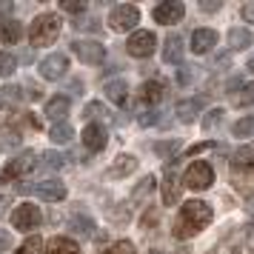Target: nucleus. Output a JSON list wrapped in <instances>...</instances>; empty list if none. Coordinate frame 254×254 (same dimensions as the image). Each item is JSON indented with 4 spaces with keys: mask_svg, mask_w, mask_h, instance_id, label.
Segmentation results:
<instances>
[{
    "mask_svg": "<svg viewBox=\"0 0 254 254\" xmlns=\"http://www.w3.org/2000/svg\"><path fill=\"white\" fill-rule=\"evenodd\" d=\"M211 217H214V211H211L208 203H203V200H189V203H183L180 214L174 220L172 234L177 240H189V237H194V234H200V231L206 229L208 223H211Z\"/></svg>",
    "mask_w": 254,
    "mask_h": 254,
    "instance_id": "f257e3e1",
    "label": "nucleus"
},
{
    "mask_svg": "<svg viewBox=\"0 0 254 254\" xmlns=\"http://www.w3.org/2000/svg\"><path fill=\"white\" fill-rule=\"evenodd\" d=\"M60 37V17L58 14H40L32 29H29V40L32 46H52Z\"/></svg>",
    "mask_w": 254,
    "mask_h": 254,
    "instance_id": "f03ea898",
    "label": "nucleus"
},
{
    "mask_svg": "<svg viewBox=\"0 0 254 254\" xmlns=\"http://www.w3.org/2000/svg\"><path fill=\"white\" fill-rule=\"evenodd\" d=\"M140 20V9L134 3H117L115 9L109 12V26L112 32H131Z\"/></svg>",
    "mask_w": 254,
    "mask_h": 254,
    "instance_id": "7ed1b4c3",
    "label": "nucleus"
},
{
    "mask_svg": "<svg viewBox=\"0 0 254 254\" xmlns=\"http://www.w3.org/2000/svg\"><path fill=\"white\" fill-rule=\"evenodd\" d=\"M211 183H214V172H211V166L203 163V160H194L183 172V186L191 189V191H203V189H208Z\"/></svg>",
    "mask_w": 254,
    "mask_h": 254,
    "instance_id": "20e7f679",
    "label": "nucleus"
},
{
    "mask_svg": "<svg viewBox=\"0 0 254 254\" xmlns=\"http://www.w3.org/2000/svg\"><path fill=\"white\" fill-rule=\"evenodd\" d=\"M40 223H43V214H40V208L35 203H20L12 211V226L17 231H35Z\"/></svg>",
    "mask_w": 254,
    "mask_h": 254,
    "instance_id": "39448f33",
    "label": "nucleus"
},
{
    "mask_svg": "<svg viewBox=\"0 0 254 254\" xmlns=\"http://www.w3.org/2000/svg\"><path fill=\"white\" fill-rule=\"evenodd\" d=\"M154 49H157V37H154V32H146V29L143 32H134L126 43V52L131 58H151Z\"/></svg>",
    "mask_w": 254,
    "mask_h": 254,
    "instance_id": "423d86ee",
    "label": "nucleus"
},
{
    "mask_svg": "<svg viewBox=\"0 0 254 254\" xmlns=\"http://www.w3.org/2000/svg\"><path fill=\"white\" fill-rule=\"evenodd\" d=\"M74 49V55L86 63V66H97V63H103L106 58V49L100 40H77V43H71Z\"/></svg>",
    "mask_w": 254,
    "mask_h": 254,
    "instance_id": "0eeeda50",
    "label": "nucleus"
},
{
    "mask_svg": "<svg viewBox=\"0 0 254 254\" xmlns=\"http://www.w3.org/2000/svg\"><path fill=\"white\" fill-rule=\"evenodd\" d=\"M32 166H35V154H32V151H23V154L12 157V163L0 172V180H3V183H9V180H23V174L32 172Z\"/></svg>",
    "mask_w": 254,
    "mask_h": 254,
    "instance_id": "6e6552de",
    "label": "nucleus"
},
{
    "mask_svg": "<svg viewBox=\"0 0 254 254\" xmlns=\"http://www.w3.org/2000/svg\"><path fill=\"white\" fill-rule=\"evenodd\" d=\"M186 14V6L180 0H166V3H157L154 6V20L163 26H172V23H180Z\"/></svg>",
    "mask_w": 254,
    "mask_h": 254,
    "instance_id": "1a4fd4ad",
    "label": "nucleus"
},
{
    "mask_svg": "<svg viewBox=\"0 0 254 254\" xmlns=\"http://www.w3.org/2000/svg\"><path fill=\"white\" fill-rule=\"evenodd\" d=\"M66 69H69V60H66V55H49V58L40 60V66H37V71H40V77H46V80H60L63 74H66Z\"/></svg>",
    "mask_w": 254,
    "mask_h": 254,
    "instance_id": "9d476101",
    "label": "nucleus"
},
{
    "mask_svg": "<svg viewBox=\"0 0 254 254\" xmlns=\"http://www.w3.org/2000/svg\"><path fill=\"white\" fill-rule=\"evenodd\" d=\"M106 140H109V134H106L103 123H97V120L86 123V128H83V146H86V149L89 151H100L106 146Z\"/></svg>",
    "mask_w": 254,
    "mask_h": 254,
    "instance_id": "9b49d317",
    "label": "nucleus"
},
{
    "mask_svg": "<svg viewBox=\"0 0 254 254\" xmlns=\"http://www.w3.org/2000/svg\"><path fill=\"white\" fill-rule=\"evenodd\" d=\"M163 203L166 206L180 203V177H177V172H174L172 166L166 169V177H163Z\"/></svg>",
    "mask_w": 254,
    "mask_h": 254,
    "instance_id": "f8f14e48",
    "label": "nucleus"
},
{
    "mask_svg": "<svg viewBox=\"0 0 254 254\" xmlns=\"http://www.w3.org/2000/svg\"><path fill=\"white\" fill-rule=\"evenodd\" d=\"M137 97L146 106H157V103H163V97H166V86H163L160 80H146L143 86H140Z\"/></svg>",
    "mask_w": 254,
    "mask_h": 254,
    "instance_id": "ddd939ff",
    "label": "nucleus"
},
{
    "mask_svg": "<svg viewBox=\"0 0 254 254\" xmlns=\"http://www.w3.org/2000/svg\"><path fill=\"white\" fill-rule=\"evenodd\" d=\"M214 43H217V32H214V29H197L194 35H191V52H194V55L211 52Z\"/></svg>",
    "mask_w": 254,
    "mask_h": 254,
    "instance_id": "4468645a",
    "label": "nucleus"
},
{
    "mask_svg": "<svg viewBox=\"0 0 254 254\" xmlns=\"http://www.w3.org/2000/svg\"><path fill=\"white\" fill-rule=\"evenodd\" d=\"M35 191L43 197L46 203H60V200L66 197V186L60 183V180H43V183L37 186Z\"/></svg>",
    "mask_w": 254,
    "mask_h": 254,
    "instance_id": "2eb2a0df",
    "label": "nucleus"
},
{
    "mask_svg": "<svg viewBox=\"0 0 254 254\" xmlns=\"http://www.w3.org/2000/svg\"><path fill=\"white\" fill-rule=\"evenodd\" d=\"M163 60L166 63H180L183 60V37L180 35H169L163 43Z\"/></svg>",
    "mask_w": 254,
    "mask_h": 254,
    "instance_id": "dca6fc26",
    "label": "nucleus"
},
{
    "mask_svg": "<svg viewBox=\"0 0 254 254\" xmlns=\"http://www.w3.org/2000/svg\"><path fill=\"white\" fill-rule=\"evenodd\" d=\"M20 35H23V26H20V20H14V17H6V20H0V43H17L20 40Z\"/></svg>",
    "mask_w": 254,
    "mask_h": 254,
    "instance_id": "f3484780",
    "label": "nucleus"
},
{
    "mask_svg": "<svg viewBox=\"0 0 254 254\" xmlns=\"http://www.w3.org/2000/svg\"><path fill=\"white\" fill-rule=\"evenodd\" d=\"M254 169V146H246V149H237V154L231 157V172H252Z\"/></svg>",
    "mask_w": 254,
    "mask_h": 254,
    "instance_id": "a211bd4d",
    "label": "nucleus"
},
{
    "mask_svg": "<svg viewBox=\"0 0 254 254\" xmlns=\"http://www.w3.org/2000/svg\"><path fill=\"white\" fill-rule=\"evenodd\" d=\"M46 117H52L55 123H60L63 117L69 115V97H63V94H58V97H52V100H46Z\"/></svg>",
    "mask_w": 254,
    "mask_h": 254,
    "instance_id": "6ab92c4d",
    "label": "nucleus"
},
{
    "mask_svg": "<svg viewBox=\"0 0 254 254\" xmlns=\"http://www.w3.org/2000/svg\"><path fill=\"white\" fill-rule=\"evenodd\" d=\"M46 254H80V246L69 237H52L46 246Z\"/></svg>",
    "mask_w": 254,
    "mask_h": 254,
    "instance_id": "aec40b11",
    "label": "nucleus"
},
{
    "mask_svg": "<svg viewBox=\"0 0 254 254\" xmlns=\"http://www.w3.org/2000/svg\"><path fill=\"white\" fill-rule=\"evenodd\" d=\"M137 169V157H131V154H120L115 160V166L109 169V177H126Z\"/></svg>",
    "mask_w": 254,
    "mask_h": 254,
    "instance_id": "412c9836",
    "label": "nucleus"
},
{
    "mask_svg": "<svg viewBox=\"0 0 254 254\" xmlns=\"http://www.w3.org/2000/svg\"><path fill=\"white\" fill-rule=\"evenodd\" d=\"M106 97H109L112 103L123 106L126 103V97H128V83L126 80H109L106 83Z\"/></svg>",
    "mask_w": 254,
    "mask_h": 254,
    "instance_id": "4be33fe9",
    "label": "nucleus"
},
{
    "mask_svg": "<svg viewBox=\"0 0 254 254\" xmlns=\"http://www.w3.org/2000/svg\"><path fill=\"white\" fill-rule=\"evenodd\" d=\"M252 43H254V37H252V32H249V29H237V26H234V29L229 32V46L231 49L243 52V49H249Z\"/></svg>",
    "mask_w": 254,
    "mask_h": 254,
    "instance_id": "5701e85b",
    "label": "nucleus"
},
{
    "mask_svg": "<svg viewBox=\"0 0 254 254\" xmlns=\"http://www.w3.org/2000/svg\"><path fill=\"white\" fill-rule=\"evenodd\" d=\"M200 115V100H183L177 103V120L180 123H194Z\"/></svg>",
    "mask_w": 254,
    "mask_h": 254,
    "instance_id": "b1692460",
    "label": "nucleus"
},
{
    "mask_svg": "<svg viewBox=\"0 0 254 254\" xmlns=\"http://www.w3.org/2000/svg\"><path fill=\"white\" fill-rule=\"evenodd\" d=\"M69 226L74 234H80V237H92L94 234V220L92 217H83V214H74V217L69 220Z\"/></svg>",
    "mask_w": 254,
    "mask_h": 254,
    "instance_id": "393cba45",
    "label": "nucleus"
},
{
    "mask_svg": "<svg viewBox=\"0 0 254 254\" xmlns=\"http://www.w3.org/2000/svg\"><path fill=\"white\" fill-rule=\"evenodd\" d=\"M23 86H3L0 89V106H14V103H23Z\"/></svg>",
    "mask_w": 254,
    "mask_h": 254,
    "instance_id": "a878e982",
    "label": "nucleus"
},
{
    "mask_svg": "<svg viewBox=\"0 0 254 254\" xmlns=\"http://www.w3.org/2000/svg\"><path fill=\"white\" fill-rule=\"evenodd\" d=\"M231 103L234 106H254V83H246L237 92H231Z\"/></svg>",
    "mask_w": 254,
    "mask_h": 254,
    "instance_id": "bb28decb",
    "label": "nucleus"
},
{
    "mask_svg": "<svg viewBox=\"0 0 254 254\" xmlns=\"http://www.w3.org/2000/svg\"><path fill=\"white\" fill-rule=\"evenodd\" d=\"M71 134H74V131H71V126H69V123H63V120H60V123H55V126H52V131H49V137L55 140V143H71Z\"/></svg>",
    "mask_w": 254,
    "mask_h": 254,
    "instance_id": "cd10ccee",
    "label": "nucleus"
},
{
    "mask_svg": "<svg viewBox=\"0 0 254 254\" xmlns=\"http://www.w3.org/2000/svg\"><path fill=\"white\" fill-rule=\"evenodd\" d=\"M231 134L234 137H254V117H243L231 126Z\"/></svg>",
    "mask_w": 254,
    "mask_h": 254,
    "instance_id": "c85d7f7f",
    "label": "nucleus"
},
{
    "mask_svg": "<svg viewBox=\"0 0 254 254\" xmlns=\"http://www.w3.org/2000/svg\"><path fill=\"white\" fill-rule=\"evenodd\" d=\"M14 69H17V60L9 52H0V77H12Z\"/></svg>",
    "mask_w": 254,
    "mask_h": 254,
    "instance_id": "c756f323",
    "label": "nucleus"
},
{
    "mask_svg": "<svg viewBox=\"0 0 254 254\" xmlns=\"http://www.w3.org/2000/svg\"><path fill=\"white\" fill-rule=\"evenodd\" d=\"M17 254H43V240H40V237H29V240L17 249Z\"/></svg>",
    "mask_w": 254,
    "mask_h": 254,
    "instance_id": "7c9ffc66",
    "label": "nucleus"
},
{
    "mask_svg": "<svg viewBox=\"0 0 254 254\" xmlns=\"http://www.w3.org/2000/svg\"><path fill=\"white\" fill-rule=\"evenodd\" d=\"M223 115H226L223 109H211V112H208V117L203 120V128H206V131H211L214 126H220V123H223Z\"/></svg>",
    "mask_w": 254,
    "mask_h": 254,
    "instance_id": "2f4dec72",
    "label": "nucleus"
},
{
    "mask_svg": "<svg viewBox=\"0 0 254 254\" xmlns=\"http://www.w3.org/2000/svg\"><path fill=\"white\" fill-rule=\"evenodd\" d=\"M177 149H180V140H169V143H157V146H154V151H157L160 157H172Z\"/></svg>",
    "mask_w": 254,
    "mask_h": 254,
    "instance_id": "473e14b6",
    "label": "nucleus"
},
{
    "mask_svg": "<svg viewBox=\"0 0 254 254\" xmlns=\"http://www.w3.org/2000/svg\"><path fill=\"white\" fill-rule=\"evenodd\" d=\"M43 166H49V169H63L66 160H63V154H58V151H46L43 154Z\"/></svg>",
    "mask_w": 254,
    "mask_h": 254,
    "instance_id": "72a5a7b5",
    "label": "nucleus"
},
{
    "mask_svg": "<svg viewBox=\"0 0 254 254\" xmlns=\"http://www.w3.org/2000/svg\"><path fill=\"white\" fill-rule=\"evenodd\" d=\"M103 254H137V252H134V246L128 240H120V243H115L112 249H106Z\"/></svg>",
    "mask_w": 254,
    "mask_h": 254,
    "instance_id": "f704fd0d",
    "label": "nucleus"
},
{
    "mask_svg": "<svg viewBox=\"0 0 254 254\" xmlns=\"http://www.w3.org/2000/svg\"><path fill=\"white\" fill-rule=\"evenodd\" d=\"M83 117H86V120H92V117H106V106L103 103H89L83 109Z\"/></svg>",
    "mask_w": 254,
    "mask_h": 254,
    "instance_id": "c9c22d12",
    "label": "nucleus"
},
{
    "mask_svg": "<svg viewBox=\"0 0 254 254\" xmlns=\"http://www.w3.org/2000/svg\"><path fill=\"white\" fill-rule=\"evenodd\" d=\"M60 9H63V12H71V14H83L86 9H89V3H74V0H63V3H60Z\"/></svg>",
    "mask_w": 254,
    "mask_h": 254,
    "instance_id": "e433bc0d",
    "label": "nucleus"
},
{
    "mask_svg": "<svg viewBox=\"0 0 254 254\" xmlns=\"http://www.w3.org/2000/svg\"><path fill=\"white\" fill-rule=\"evenodd\" d=\"M151 189H154V177H146V180H143V183H140L137 189H134V197H143V194H149Z\"/></svg>",
    "mask_w": 254,
    "mask_h": 254,
    "instance_id": "4c0bfd02",
    "label": "nucleus"
},
{
    "mask_svg": "<svg viewBox=\"0 0 254 254\" xmlns=\"http://www.w3.org/2000/svg\"><path fill=\"white\" fill-rule=\"evenodd\" d=\"M137 120H140V126H154V123L160 120V115H157V112H143Z\"/></svg>",
    "mask_w": 254,
    "mask_h": 254,
    "instance_id": "58836bf2",
    "label": "nucleus"
},
{
    "mask_svg": "<svg viewBox=\"0 0 254 254\" xmlns=\"http://www.w3.org/2000/svg\"><path fill=\"white\" fill-rule=\"evenodd\" d=\"M6 249H12V234L6 229H0V254L6 252Z\"/></svg>",
    "mask_w": 254,
    "mask_h": 254,
    "instance_id": "ea45409f",
    "label": "nucleus"
},
{
    "mask_svg": "<svg viewBox=\"0 0 254 254\" xmlns=\"http://www.w3.org/2000/svg\"><path fill=\"white\" fill-rule=\"evenodd\" d=\"M206 149H214V143H197V146H191L189 149V157L191 154H200V151H206Z\"/></svg>",
    "mask_w": 254,
    "mask_h": 254,
    "instance_id": "a19ab883",
    "label": "nucleus"
},
{
    "mask_svg": "<svg viewBox=\"0 0 254 254\" xmlns=\"http://www.w3.org/2000/svg\"><path fill=\"white\" fill-rule=\"evenodd\" d=\"M243 20L254 23V3H246V6H243Z\"/></svg>",
    "mask_w": 254,
    "mask_h": 254,
    "instance_id": "79ce46f5",
    "label": "nucleus"
},
{
    "mask_svg": "<svg viewBox=\"0 0 254 254\" xmlns=\"http://www.w3.org/2000/svg\"><path fill=\"white\" fill-rule=\"evenodd\" d=\"M200 9H203V12H220V3H206V0H203Z\"/></svg>",
    "mask_w": 254,
    "mask_h": 254,
    "instance_id": "37998d69",
    "label": "nucleus"
},
{
    "mask_svg": "<svg viewBox=\"0 0 254 254\" xmlns=\"http://www.w3.org/2000/svg\"><path fill=\"white\" fill-rule=\"evenodd\" d=\"M6 12H12V3H0V14H6Z\"/></svg>",
    "mask_w": 254,
    "mask_h": 254,
    "instance_id": "c03bdc74",
    "label": "nucleus"
},
{
    "mask_svg": "<svg viewBox=\"0 0 254 254\" xmlns=\"http://www.w3.org/2000/svg\"><path fill=\"white\" fill-rule=\"evenodd\" d=\"M249 71H254V58H252V60H249Z\"/></svg>",
    "mask_w": 254,
    "mask_h": 254,
    "instance_id": "a18cd8bd",
    "label": "nucleus"
},
{
    "mask_svg": "<svg viewBox=\"0 0 254 254\" xmlns=\"http://www.w3.org/2000/svg\"><path fill=\"white\" fill-rule=\"evenodd\" d=\"M0 186H3V180H0Z\"/></svg>",
    "mask_w": 254,
    "mask_h": 254,
    "instance_id": "49530a36",
    "label": "nucleus"
},
{
    "mask_svg": "<svg viewBox=\"0 0 254 254\" xmlns=\"http://www.w3.org/2000/svg\"><path fill=\"white\" fill-rule=\"evenodd\" d=\"M154 254H160V252H154Z\"/></svg>",
    "mask_w": 254,
    "mask_h": 254,
    "instance_id": "de8ad7c7",
    "label": "nucleus"
}]
</instances>
